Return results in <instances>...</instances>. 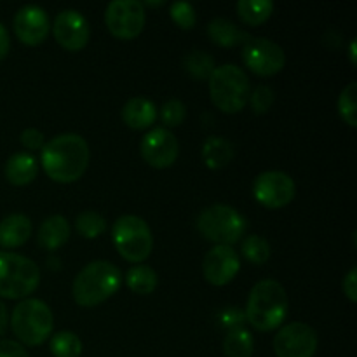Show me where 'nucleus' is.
<instances>
[{
  "label": "nucleus",
  "instance_id": "obj_1",
  "mask_svg": "<svg viewBox=\"0 0 357 357\" xmlns=\"http://www.w3.org/2000/svg\"><path fill=\"white\" fill-rule=\"evenodd\" d=\"M89 145L80 135L66 132L54 136L44 145L40 164L45 174L58 183H73L89 166Z\"/></svg>",
  "mask_w": 357,
  "mask_h": 357
},
{
  "label": "nucleus",
  "instance_id": "obj_2",
  "mask_svg": "<svg viewBox=\"0 0 357 357\" xmlns=\"http://www.w3.org/2000/svg\"><path fill=\"white\" fill-rule=\"evenodd\" d=\"M289 302L286 289L274 279L257 282L246 303V321L258 331H274L288 317Z\"/></svg>",
  "mask_w": 357,
  "mask_h": 357
},
{
  "label": "nucleus",
  "instance_id": "obj_3",
  "mask_svg": "<svg viewBox=\"0 0 357 357\" xmlns=\"http://www.w3.org/2000/svg\"><path fill=\"white\" fill-rule=\"evenodd\" d=\"M121 271L112 261H91L73 281V300L80 307H96L114 296L121 288Z\"/></svg>",
  "mask_w": 357,
  "mask_h": 357
},
{
  "label": "nucleus",
  "instance_id": "obj_4",
  "mask_svg": "<svg viewBox=\"0 0 357 357\" xmlns=\"http://www.w3.org/2000/svg\"><path fill=\"white\" fill-rule=\"evenodd\" d=\"M209 94L218 110L237 114L250 100V79L237 65H222L209 77Z\"/></svg>",
  "mask_w": 357,
  "mask_h": 357
},
{
  "label": "nucleus",
  "instance_id": "obj_5",
  "mask_svg": "<svg viewBox=\"0 0 357 357\" xmlns=\"http://www.w3.org/2000/svg\"><path fill=\"white\" fill-rule=\"evenodd\" d=\"M52 312L47 303L38 298H26L14 307L10 314V330L21 345H40L52 333Z\"/></svg>",
  "mask_w": 357,
  "mask_h": 357
},
{
  "label": "nucleus",
  "instance_id": "obj_6",
  "mask_svg": "<svg viewBox=\"0 0 357 357\" xmlns=\"http://www.w3.org/2000/svg\"><path fill=\"white\" fill-rule=\"evenodd\" d=\"M40 282L37 264L23 255L0 251V296L23 300L30 296Z\"/></svg>",
  "mask_w": 357,
  "mask_h": 357
},
{
  "label": "nucleus",
  "instance_id": "obj_7",
  "mask_svg": "<svg viewBox=\"0 0 357 357\" xmlns=\"http://www.w3.org/2000/svg\"><path fill=\"white\" fill-rule=\"evenodd\" d=\"M248 222L237 209L227 204L209 206L199 215L197 229L202 237L216 246H232L246 232Z\"/></svg>",
  "mask_w": 357,
  "mask_h": 357
},
{
  "label": "nucleus",
  "instance_id": "obj_8",
  "mask_svg": "<svg viewBox=\"0 0 357 357\" xmlns=\"http://www.w3.org/2000/svg\"><path fill=\"white\" fill-rule=\"evenodd\" d=\"M112 237L119 255L132 264H142L152 253V230L149 223L139 216L124 215L115 220L112 227Z\"/></svg>",
  "mask_w": 357,
  "mask_h": 357
},
{
  "label": "nucleus",
  "instance_id": "obj_9",
  "mask_svg": "<svg viewBox=\"0 0 357 357\" xmlns=\"http://www.w3.org/2000/svg\"><path fill=\"white\" fill-rule=\"evenodd\" d=\"M145 6L138 0H114L105 10L110 33L124 40L138 37L145 28Z\"/></svg>",
  "mask_w": 357,
  "mask_h": 357
},
{
  "label": "nucleus",
  "instance_id": "obj_10",
  "mask_svg": "<svg viewBox=\"0 0 357 357\" xmlns=\"http://www.w3.org/2000/svg\"><path fill=\"white\" fill-rule=\"evenodd\" d=\"M243 59L251 72L261 77L275 75L286 65L284 49L265 37H251L243 47Z\"/></svg>",
  "mask_w": 357,
  "mask_h": 357
},
{
  "label": "nucleus",
  "instance_id": "obj_11",
  "mask_svg": "<svg viewBox=\"0 0 357 357\" xmlns=\"http://www.w3.org/2000/svg\"><path fill=\"white\" fill-rule=\"evenodd\" d=\"M255 199L268 209H279L288 206L295 199L296 185L288 173L282 171H265L255 178Z\"/></svg>",
  "mask_w": 357,
  "mask_h": 357
},
{
  "label": "nucleus",
  "instance_id": "obj_12",
  "mask_svg": "<svg viewBox=\"0 0 357 357\" xmlns=\"http://www.w3.org/2000/svg\"><path fill=\"white\" fill-rule=\"evenodd\" d=\"M317 351V333L305 323H289L274 337L278 357H314Z\"/></svg>",
  "mask_w": 357,
  "mask_h": 357
},
{
  "label": "nucleus",
  "instance_id": "obj_13",
  "mask_svg": "<svg viewBox=\"0 0 357 357\" xmlns=\"http://www.w3.org/2000/svg\"><path fill=\"white\" fill-rule=\"evenodd\" d=\"M180 145L176 136L164 128L150 129L142 139V157L155 169H166L178 159Z\"/></svg>",
  "mask_w": 357,
  "mask_h": 357
},
{
  "label": "nucleus",
  "instance_id": "obj_14",
  "mask_svg": "<svg viewBox=\"0 0 357 357\" xmlns=\"http://www.w3.org/2000/svg\"><path fill=\"white\" fill-rule=\"evenodd\" d=\"M52 33L56 42L68 51H79L89 42V23L79 10L66 9L56 14L52 23Z\"/></svg>",
  "mask_w": 357,
  "mask_h": 357
},
{
  "label": "nucleus",
  "instance_id": "obj_15",
  "mask_svg": "<svg viewBox=\"0 0 357 357\" xmlns=\"http://www.w3.org/2000/svg\"><path fill=\"white\" fill-rule=\"evenodd\" d=\"M241 268L239 255L232 246H215L206 253L202 261L204 279L213 286H225L237 275Z\"/></svg>",
  "mask_w": 357,
  "mask_h": 357
},
{
  "label": "nucleus",
  "instance_id": "obj_16",
  "mask_svg": "<svg viewBox=\"0 0 357 357\" xmlns=\"http://www.w3.org/2000/svg\"><path fill=\"white\" fill-rule=\"evenodd\" d=\"M14 31L23 44H42L51 31L47 13L42 7L33 6V3L21 7L14 16Z\"/></svg>",
  "mask_w": 357,
  "mask_h": 357
},
{
  "label": "nucleus",
  "instance_id": "obj_17",
  "mask_svg": "<svg viewBox=\"0 0 357 357\" xmlns=\"http://www.w3.org/2000/svg\"><path fill=\"white\" fill-rule=\"evenodd\" d=\"M31 230H33V227H31L28 216L21 215V213L6 216L0 222V246L6 248V250L23 246L30 239Z\"/></svg>",
  "mask_w": 357,
  "mask_h": 357
},
{
  "label": "nucleus",
  "instance_id": "obj_18",
  "mask_svg": "<svg viewBox=\"0 0 357 357\" xmlns=\"http://www.w3.org/2000/svg\"><path fill=\"white\" fill-rule=\"evenodd\" d=\"M157 119V108L153 101H150L145 96L131 98L128 103L122 108V121L126 126L131 129L142 131V129H149L150 126L155 122Z\"/></svg>",
  "mask_w": 357,
  "mask_h": 357
},
{
  "label": "nucleus",
  "instance_id": "obj_19",
  "mask_svg": "<svg viewBox=\"0 0 357 357\" xmlns=\"http://www.w3.org/2000/svg\"><path fill=\"white\" fill-rule=\"evenodd\" d=\"M3 173H6V178L9 183L16 185V187H23V185L31 183V181L37 178V159L28 152L13 153V155L7 159Z\"/></svg>",
  "mask_w": 357,
  "mask_h": 357
},
{
  "label": "nucleus",
  "instance_id": "obj_20",
  "mask_svg": "<svg viewBox=\"0 0 357 357\" xmlns=\"http://www.w3.org/2000/svg\"><path fill=\"white\" fill-rule=\"evenodd\" d=\"M70 237V223L65 216L52 215L38 227L37 241L44 250L54 251L61 248Z\"/></svg>",
  "mask_w": 357,
  "mask_h": 357
},
{
  "label": "nucleus",
  "instance_id": "obj_21",
  "mask_svg": "<svg viewBox=\"0 0 357 357\" xmlns=\"http://www.w3.org/2000/svg\"><path fill=\"white\" fill-rule=\"evenodd\" d=\"M208 35L216 45L222 47H234L237 44H246L251 38L250 33L241 30L236 23L227 17H215L208 24Z\"/></svg>",
  "mask_w": 357,
  "mask_h": 357
},
{
  "label": "nucleus",
  "instance_id": "obj_22",
  "mask_svg": "<svg viewBox=\"0 0 357 357\" xmlns=\"http://www.w3.org/2000/svg\"><path fill=\"white\" fill-rule=\"evenodd\" d=\"M202 159L209 169H223L234 159V146L223 136H211L202 146Z\"/></svg>",
  "mask_w": 357,
  "mask_h": 357
},
{
  "label": "nucleus",
  "instance_id": "obj_23",
  "mask_svg": "<svg viewBox=\"0 0 357 357\" xmlns=\"http://www.w3.org/2000/svg\"><path fill=\"white\" fill-rule=\"evenodd\" d=\"M126 284L129 286L131 291L138 293V295H150V293L155 291L159 278L152 267L139 264L129 268L128 275H126Z\"/></svg>",
  "mask_w": 357,
  "mask_h": 357
},
{
  "label": "nucleus",
  "instance_id": "obj_24",
  "mask_svg": "<svg viewBox=\"0 0 357 357\" xmlns=\"http://www.w3.org/2000/svg\"><path fill=\"white\" fill-rule=\"evenodd\" d=\"M274 3L271 0H239L237 14L250 26H258L271 17Z\"/></svg>",
  "mask_w": 357,
  "mask_h": 357
},
{
  "label": "nucleus",
  "instance_id": "obj_25",
  "mask_svg": "<svg viewBox=\"0 0 357 357\" xmlns=\"http://www.w3.org/2000/svg\"><path fill=\"white\" fill-rule=\"evenodd\" d=\"M253 349V337L246 328L229 331L225 340H223V352L227 357H251Z\"/></svg>",
  "mask_w": 357,
  "mask_h": 357
},
{
  "label": "nucleus",
  "instance_id": "obj_26",
  "mask_svg": "<svg viewBox=\"0 0 357 357\" xmlns=\"http://www.w3.org/2000/svg\"><path fill=\"white\" fill-rule=\"evenodd\" d=\"M183 68L187 70L188 75L194 77V79L204 80L211 77L216 65L215 59H213V56L209 54V52L192 51L183 58Z\"/></svg>",
  "mask_w": 357,
  "mask_h": 357
},
{
  "label": "nucleus",
  "instance_id": "obj_27",
  "mask_svg": "<svg viewBox=\"0 0 357 357\" xmlns=\"http://www.w3.org/2000/svg\"><path fill=\"white\" fill-rule=\"evenodd\" d=\"M51 352L54 357H79L82 354V342L72 331H59L52 335Z\"/></svg>",
  "mask_w": 357,
  "mask_h": 357
},
{
  "label": "nucleus",
  "instance_id": "obj_28",
  "mask_svg": "<svg viewBox=\"0 0 357 357\" xmlns=\"http://www.w3.org/2000/svg\"><path fill=\"white\" fill-rule=\"evenodd\" d=\"M75 229L86 239H96L107 230V220L96 211H82L75 218Z\"/></svg>",
  "mask_w": 357,
  "mask_h": 357
},
{
  "label": "nucleus",
  "instance_id": "obj_29",
  "mask_svg": "<svg viewBox=\"0 0 357 357\" xmlns=\"http://www.w3.org/2000/svg\"><path fill=\"white\" fill-rule=\"evenodd\" d=\"M243 257L255 265H264L271 258V244L260 236H250L243 243Z\"/></svg>",
  "mask_w": 357,
  "mask_h": 357
},
{
  "label": "nucleus",
  "instance_id": "obj_30",
  "mask_svg": "<svg viewBox=\"0 0 357 357\" xmlns=\"http://www.w3.org/2000/svg\"><path fill=\"white\" fill-rule=\"evenodd\" d=\"M338 112L340 117L347 122L351 128L357 126V84L351 82L338 98Z\"/></svg>",
  "mask_w": 357,
  "mask_h": 357
},
{
  "label": "nucleus",
  "instance_id": "obj_31",
  "mask_svg": "<svg viewBox=\"0 0 357 357\" xmlns=\"http://www.w3.org/2000/svg\"><path fill=\"white\" fill-rule=\"evenodd\" d=\"M187 117V107H185L183 101L176 100V98H171L160 108V121L167 128H176Z\"/></svg>",
  "mask_w": 357,
  "mask_h": 357
},
{
  "label": "nucleus",
  "instance_id": "obj_32",
  "mask_svg": "<svg viewBox=\"0 0 357 357\" xmlns=\"http://www.w3.org/2000/svg\"><path fill=\"white\" fill-rule=\"evenodd\" d=\"M171 20L181 28V30H192L197 23V14L190 2H174L171 6Z\"/></svg>",
  "mask_w": 357,
  "mask_h": 357
},
{
  "label": "nucleus",
  "instance_id": "obj_33",
  "mask_svg": "<svg viewBox=\"0 0 357 357\" xmlns=\"http://www.w3.org/2000/svg\"><path fill=\"white\" fill-rule=\"evenodd\" d=\"M251 108L257 115H264L271 110L272 103H274V91L268 86H258L253 93L250 94Z\"/></svg>",
  "mask_w": 357,
  "mask_h": 357
},
{
  "label": "nucleus",
  "instance_id": "obj_34",
  "mask_svg": "<svg viewBox=\"0 0 357 357\" xmlns=\"http://www.w3.org/2000/svg\"><path fill=\"white\" fill-rule=\"evenodd\" d=\"M244 323H246V314H244V310L237 309V307H225L223 310H220L218 324L223 330H241V328H244Z\"/></svg>",
  "mask_w": 357,
  "mask_h": 357
},
{
  "label": "nucleus",
  "instance_id": "obj_35",
  "mask_svg": "<svg viewBox=\"0 0 357 357\" xmlns=\"http://www.w3.org/2000/svg\"><path fill=\"white\" fill-rule=\"evenodd\" d=\"M20 139L21 143H23V146H26L28 150H42L45 145L44 135L35 128L24 129V131L21 132Z\"/></svg>",
  "mask_w": 357,
  "mask_h": 357
},
{
  "label": "nucleus",
  "instance_id": "obj_36",
  "mask_svg": "<svg viewBox=\"0 0 357 357\" xmlns=\"http://www.w3.org/2000/svg\"><path fill=\"white\" fill-rule=\"evenodd\" d=\"M0 357H30L26 349L14 340H0Z\"/></svg>",
  "mask_w": 357,
  "mask_h": 357
},
{
  "label": "nucleus",
  "instance_id": "obj_37",
  "mask_svg": "<svg viewBox=\"0 0 357 357\" xmlns=\"http://www.w3.org/2000/svg\"><path fill=\"white\" fill-rule=\"evenodd\" d=\"M342 288H344L345 296H347L352 303L357 302V268L356 267H352L351 271H349V274L345 275Z\"/></svg>",
  "mask_w": 357,
  "mask_h": 357
},
{
  "label": "nucleus",
  "instance_id": "obj_38",
  "mask_svg": "<svg viewBox=\"0 0 357 357\" xmlns=\"http://www.w3.org/2000/svg\"><path fill=\"white\" fill-rule=\"evenodd\" d=\"M9 49H10L9 33H7V28L0 23V61L9 54Z\"/></svg>",
  "mask_w": 357,
  "mask_h": 357
},
{
  "label": "nucleus",
  "instance_id": "obj_39",
  "mask_svg": "<svg viewBox=\"0 0 357 357\" xmlns=\"http://www.w3.org/2000/svg\"><path fill=\"white\" fill-rule=\"evenodd\" d=\"M7 323H9V317H7V309H6V305H3L2 300H0V337L6 333Z\"/></svg>",
  "mask_w": 357,
  "mask_h": 357
},
{
  "label": "nucleus",
  "instance_id": "obj_40",
  "mask_svg": "<svg viewBox=\"0 0 357 357\" xmlns=\"http://www.w3.org/2000/svg\"><path fill=\"white\" fill-rule=\"evenodd\" d=\"M351 59L352 63H356V40L351 42Z\"/></svg>",
  "mask_w": 357,
  "mask_h": 357
},
{
  "label": "nucleus",
  "instance_id": "obj_41",
  "mask_svg": "<svg viewBox=\"0 0 357 357\" xmlns=\"http://www.w3.org/2000/svg\"><path fill=\"white\" fill-rule=\"evenodd\" d=\"M146 3H149V6H162L164 2H146Z\"/></svg>",
  "mask_w": 357,
  "mask_h": 357
}]
</instances>
